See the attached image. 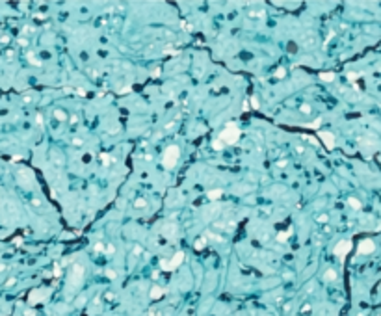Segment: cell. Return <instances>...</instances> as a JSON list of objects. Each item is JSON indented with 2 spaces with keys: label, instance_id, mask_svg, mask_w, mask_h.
<instances>
[{
  "label": "cell",
  "instance_id": "cell-18",
  "mask_svg": "<svg viewBox=\"0 0 381 316\" xmlns=\"http://www.w3.org/2000/svg\"><path fill=\"white\" fill-rule=\"evenodd\" d=\"M204 244H206V240H204V238H201V240H197V242H195V247H197V249H203V246H204Z\"/></svg>",
  "mask_w": 381,
  "mask_h": 316
},
{
  "label": "cell",
  "instance_id": "cell-17",
  "mask_svg": "<svg viewBox=\"0 0 381 316\" xmlns=\"http://www.w3.org/2000/svg\"><path fill=\"white\" fill-rule=\"evenodd\" d=\"M320 123H322V119L318 117L314 123H311V125H303V127H307V128H318V127H320Z\"/></svg>",
  "mask_w": 381,
  "mask_h": 316
},
{
  "label": "cell",
  "instance_id": "cell-1",
  "mask_svg": "<svg viewBox=\"0 0 381 316\" xmlns=\"http://www.w3.org/2000/svg\"><path fill=\"white\" fill-rule=\"evenodd\" d=\"M179 156H181V149L177 145H169L166 151H164V158H162V164L166 169H173L179 162Z\"/></svg>",
  "mask_w": 381,
  "mask_h": 316
},
{
  "label": "cell",
  "instance_id": "cell-6",
  "mask_svg": "<svg viewBox=\"0 0 381 316\" xmlns=\"http://www.w3.org/2000/svg\"><path fill=\"white\" fill-rule=\"evenodd\" d=\"M359 255H372L374 251H376V244L370 240V238H366V240H363L361 244H359Z\"/></svg>",
  "mask_w": 381,
  "mask_h": 316
},
{
  "label": "cell",
  "instance_id": "cell-7",
  "mask_svg": "<svg viewBox=\"0 0 381 316\" xmlns=\"http://www.w3.org/2000/svg\"><path fill=\"white\" fill-rule=\"evenodd\" d=\"M318 136H320V140L324 141V145L331 151V149H335V136L331 134V132H325V130H318Z\"/></svg>",
  "mask_w": 381,
  "mask_h": 316
},
{
  "label": "cell",
  "instance_id": "cell-25",
  "mask_svg": "<svg viewBox=\"0 0 381 316\" xmlns=\"http://www.w3.org/2000/svg\"><path fill=\"white\" fill-rule=\"evenodd\" d=\"M2 270H6V264H0V272H2Z\"/></svg>",
  "mask_w": 381,
  "mask_h": 316
},
{
  "label": "cell",
  "instance_id": "cell-10",
  "mask_svg": "<svg viewBox=\"0 0 381 316\" xmlns=\"http://www.w3.org/2000/svg\"><path fill=\"white\" fill-rule=\"evenodd\" d=\"M324 279H325L327 283H331V281H335V279H337V272L329 268V270H327V272L324 274Z\"/></svg>",
  "mask_w": 381,
  "mask_h": 316
},
{
  "label": "cell",
  "instance_id": "cell-13",
  "mask_svg": "<svg viewBox=\"0 0 381 316\" xmlns=\"http://www.w3.org/2000/svg\"><path fill=\"white\" fill-rule=\"evenodd\" d=\"M320 78H322L324 82H333V80H335V73H322Z\"/></svg>",
  "mask_w": 381,
  "mask_h": 316
},
{
  "label": "cell",
  "instance_id": "cell-8",
  "mask_svg": "<svg viewBox=\"0 0 381 316\" xmlns=\"http://www.w3.org/2000/svg\"><path fill=\"white\" fill-rule=\"evenodd\" d=\"M48 290H34L30 294V303H39V301H45L48 298Z\"/></svg>",
  "mask_w": 381,
  "mask_h": 316
},
{
  "label": "cell",
  "instance_id": "cell-21",
  "mask_svg": "<svg viewBox=\"0 0 381 316\" xmlns=\"http://www.w3.org/2000/svg\"><path fill=\"white\" fill-rule=\"evenodd\" d=\"M361 76V73H348V78L350 80H355V78H359Z\"/></svg>",
  "mask_w": 381,
  "mask_h": 316
},
{
  "label": "cell",
  "instance_id": "cell-15",
  "mask_svg": "<svg viewBox=\"0 0 381 316\" xmlns=\"http://www.w3.org/2000/svg\"><path fill=\"white\" fill-rule=\"evenodd\" d=\"M290 234H292L290 231H285V233H281V234H277V240H279V242H286V240L290 238Z\"/></svg>",
  "mask_w": 381,
  "mask_h": 316
},
{
  "label": "cell",
  "instance_id": "cell-23",
  "mask_svg": "<svg viewBox=\"0 0 381 316\" xmlns=\"http://www.w3.org/2000/svg\"><path fill=\"white\" fill-rule=\"evenodd\" d=\"M275 76H277V78H283V76H285V69H277V71H275Z\"/></svg>",
  "mask_w": 381,
  "mask_h": 316
},
{
  "label": "cell",
  "instance_id": "cell-4",
  "mask_svg": "<svg viewBox=\"0 0 381 316\" xmlns=\"http://www.w3.org/2000/svg\"><path fill=\"white\" fill-rule=\"evenodd\" d=\"M82 279H84V266H82V264H74V266H73L71 279H69V287H71V288H78V287L82 285Z\"/></svg>",
  "mask_w": 381,
  "mask_h": 316
},
{
  "label": "cell",
  "instance_id": "cell-19",
  "mask_svg": "<svg viewBox=\"0 0 381 316\" xmlns=\"http://www.w3.org/2000/svg\"><path fill=\"white\" fill-rule=\"evenodd\" d=\"M101 160H102V164H104V166H108V164H110V156H108V154H101Z\"/></svg>",
  "mask_w": 381,
  "mask_h": 316
},
{
  "label": "cell",
  "instance_id": "cell-12",
  "mask_svg": "<svg viewBox=\"0 0 381 316\" xmlns=\"http://www.w3.org/2000/svg\"><path fill=\"white\" fill-rule=\"evenodd\" d=\"M221 194H223V192L217 188V190H210L206 195H208V199H219V197H221Z\"/></svg>",
  "mask_w": 381,
  "mask_h": 316
},
{
  "label": "cell",
  "instance_id": "cell-3",
  "mask_svg": "<svg viewBox=\"0 0 381 316\" xmlns=\"http://www.w3.org/2000/svg\"><path fill=\"white\" fill-rule=\"evenodd\" d=\"M182 260H184V253H182V251H177L171 260H160V268L166 270V272H171V270L179 268V266L182 264Z\"/></svg>",
  "mask_w": 381,
  "mask_h": 316
},
{
  "label": "cell",
  "instance_id": "cell-2",
  "mask_svg": "<svg viewBox=\"0 0 381 316\" xmlns=\"http://www.w3.org/2000/svg\"><path fill=\"white\" fill-rule=\"evenodd\" d=\"M240 128L238 127H234V125H229L221 134H219V140L223 141V143H236L238 140H240Z\"/></svg>",
  "mask_w": 381,
  "mask_h": 316
},
{
  "label": "cell",
  "instance_id": "cell-11",
  "mask_svg": "<svg viewBox=\"0 0 381 316\" xmlns=\"http://www.w3.org/2000/svg\"><path fill=\"white\" fill-rule=\"evenodd\" d=\"M348 205H350L352 208H355V210H361V207H363V205H361V201H359V199H355V197H350V199H348Z\"/></svg>",
  "mask_w": 381,
  "mask_h": 316
},
{
  "label": "cell",
  "instance_id": "cell-16",
  "mask_svg": "<svg viewBox=\"0 0 381 316\" xmlns=\"http://www.w3.org/2000/svg\"><path fill=\"white\" fill-rule=\"evenodd\" d=\"M54 117H58L60 121H65V119H67V115H65L63 110H54Z\"/></svg>",
  "mask_w": 381,
  "mask_h": 316
},
{
  "label": "cell",
  "instance_id": "cell-9",
  "mask_svg": "<svg viewBox=\"0 0 381 316\" xmlns=\"http://www.w3.org/2000/svg\"><path fill=\"white\" fill-rule=\"evenodd\" d=\"M164 292H166V290L160 288V287H153V288H151V298H153V300H158V298L164 296Z\"/></svg>",
  "mask_w": 381,
  "mask_h": 316
},
{
  "label": "cell",
  "instance_id": "cell-5",
  "mask_svg": "<svg viewBox=\"0 0 381 316\" xmlns=\"http://www.w3.org/2000/svg\"><path fill=\"white\" fill-rule=\"evenodd\" d=\"M350 249H352V242H350V240H342V242L337 244V247H335V255H337L340 260H344V257L350 253Z\"/></svg>",
  "mask_w": 381,
  "mask_h": 316
},
{
  "label": "cell",
  "instance_id": "cell-14",
  "mask_svg": "<svg viewBox=\"0 0 381 316\" xmlns=\"http://www.w3.org/2000/svg\"><path fill=\"white\" fill-rule=\"evenodd\" d=\"M212 147H214V149H216V151H221V149H223V147H225V143H223V141H221V140H219V138H216V140H214V141H212Z\"/></svg>",
  "mask_w": 381,
  "mask_h": 316
},
{
  "label": "cell",
  "instance_id": "cell-22",
  "mask_svg": "<svg viewBox=\"0 0 381 316\" xmlns=\"http://www.w3.org/2000/svg\"><path fill=\"white\" fill-rule=\"evenodd\" d=\"M327 220H329V218H327V214H320V216H318V221H320V223H325Z\"/></svg>",
  "mask_w": 381,
  "mask_h": 316
},
{
  "label": "cell",
  "instance_id": "cell-24",
  "mask_svg": "<svg viewBox=\"0 0 381 316\" xmlns=\"http://www.w3.org/2000/svg\"><path fill=\"white\" fill-rule=\"evenodd\" d=\"M301 112L309 113V112H311V106H309V104H301Z\"/></svg>",
  "mask_w": 381,
  "mask_h": 316
},
{
  "label": "cell",
  "instance_id": "cell-20",
  "mask_svg": "<svg viewBox=\"0 0 381 316\" xmlns=\"http://www.w3.org/2000/svg\"><path fill=\"white\" fill-rule=\"evenodd\" d=\"M134 207H136V208H143V207H145V201H143V199H138V201L134 203Z\"/></svg>",
  "mask_w": 381,
  "mask_h": 316
}]
</instances>
